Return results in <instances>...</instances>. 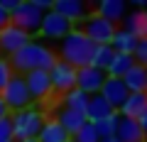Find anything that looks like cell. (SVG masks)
I'll return each instance as SVG.
<instances>
[{
    "label": "cell",
    "mask_w": 147,
    "mask_h": 142,
    "mask_svg": "<svg viewBox=\"0 0 147 142\" xmlns=\"http://www.w3.org/2000/svg\"><path fill=\"white\" fill-rule=\"evenodd\" d=\"M52 10L57 15H61L64 20H69L71 25H76L79 20H86L88 17V5L81 3V0H54Z\"/></svg>",
    "instance_id": "8fae6325"
},
{
    "label": "cell",
    "mask_w": 147,
    "mask_h": 142,
    "mask_svg": "<svg viewBox=\"0 0 147 142\" xmlns=\"http://www.w3.org/2000/svg\"><path fill=\"white\" fill-rule=\"evenodd\" d=\"M100 142H120V140H118V137H103Z\"/></svg>",
    "instance_id": "e575fe53"
},
{
    "label": "cell",
    "mask_w": 147,
    "mask_h": 142,
    "mask_svg": "<svg viewBox=\"0 0 147 142\" xmlns=\"http://www.w3.org/2000/svg\"><path fill=\"white\" fill-rule=\"evenodd\" d=\"M74 30L81 32L91 44H96V47H100V44H110L113 34H115V25H110L108 20H103V17H98V15H88L86 20L76 22Z\"/></svg>",
    "instance_id": "3957f363"
},
{
    "label": "cell",
    "mask_w": 147,
    "mask_h": 142,
    "mask_svg": "<svg viewBox=\"0 0 147 142\" xmlns=\"http://www.w3.org/2000/svg\"><path fill=\"white\" fill-rule=\"evenodd\" d=\"M57 54L52 52L44 44L30 42L27 47H22L17 54H12V71H20V74H30V71H49V69L57 64Z\"/></svg>",
    "instance_id": "6da1fadb"
},
{
    "label": "cell",
    "mask_w": 147,
    "mask_h": 142,
    "mask_svg": "<svg viewBox=\"0 0 147 142\" xmlns=\"http://www.w3.org/2000/svg\"><path fill=\"white\" fill-rule=\"evenodd\" d=\"M27 83V91H30L32 100L37 98H47L52 93V79H49V71H30V74L22 76Z\"/></svg>",
    "instance_id": "4fadbf2b"
},
{
    "label": "cell",
    "mask_w": 147,
    "mask_h": 142,
    "mask_svg": "<svg viewBox=\"0 0 147 142\" xmlns=\"http://www.w3.org/2000/svg\"><path fill=\"white\" fill-rule=\"evenodd\" d=\"M113 57H115L113 47H110V44H100V47H96V49H93V57H91V66L108 71V66H110V61H113Z\"/></svg>",
    "instance_id": "d4e9b609"
},
{
    "label": "cell",
    "mask_w": 147,
    "mask_h": 142,
    "mask_svg": "<svg viewBox=\"0 0 147 142\" xmlns=\"http://www.w3.org/2000/svg\"><path fill=\"white\" fill-rule=\"evenodd\" d=\"M69 32H74V25L69 20H64V17L57 15L54 10L44 12L42 27H39V34H42L44 39H64Z\"/></svg>",
    "instance_id": "ba28073f"
},
{
    "label": "cell",
    "mask_w": 147,
    "mask_h": 142,
    "mask_svg": "<svg viewBox=\"0 0 147 142\" xmlns=\"http://www.w3.org/2000/svg\"><path fill=\"white\" fill-rule=\"evenodd\" d=\"M10 122H12V137L15 140H37V135L42 130V113L34 110V108H27V110L12 113Z\"/></svg>",
    "instance_id": "277c9868"
},
{
    "label": "cell",
    "mask_w": 147,
    "mask_h": 142,
    "mask_svg": "<svg viewBox=\"0 0 147 142\" xmlns=\"http://www.w3.org/2000/svg\"><path fill=\"white\" fill-rule=\"evenodd\" d=\"M15 76V71H12L10 61H5V59H0V93L5 91V86L10 83V79Z\"/></svg>",
    "instance_id": "83f0119b"
},
{
    "label": "cell",
    "mask_w": 147,
    "mask_h": 142,
    "mask_svg": "<svg viewBox=\"0 0 147 142\" xmlns=\"http://www.w3.org/2000/svg\"><path fill=\"white\" fill-rule=\"evenodd\" d=\"M100 96H103L105 100H108V105L113 108V110H120L123 108V103L127 100V96H130V91L125 88V83H123V79H105V83H103V88H100Z\"/></svg>",
    "instance_id": "7c38bea8"
},
{
    "label": "cell",
    "mask_w": 147,
    "mask_h": 142,
    "mask_svg": "<svg viewBox=\"0 0 147 142\" xmlns=\"http://www.w3.org/2000/svg\"><path fill=\"white\" fill-rule=\"evenodd\" d=\"M71 142H100L98 132H96V125L93 122H86L76 135H71Z\"/></svg>",
    "instance_id": "4316f807"
},
{
    "label": "cell",
    "mask_w": 147,
    "mask_h": 142,
    "mask_svg": "<svg viewBox=\"0 0 147 142\" xmlns=\"http://www.w3.org/2000/svg\"><path fill=\"white\" fill-rule=\"evenodd\" d=\"M69 140H71V137L66 135V130H64L57 120L42 122V130L37 135V142H69Z\"/></svg>",
    "instance_id": "ffe728a7"
},
{
    "label": "cell",
    "mask_w": 147,
    "mask_h": 142,
    "mask_svg": "<svg viewBox=\"0 0 147 142\" xmlns=\"http://www.w3.org/2000/svg\"><path fill=\"white\" fill-rule=\"evenodd\" d=\"M0 142H15V137H12V122H10V115L0 120Z\"/></svg>",
    "instance_id": "f546056e"
},
{
    "label": "cell",
    "mask_w": 147,
    "mask_h": 142,
    "mask_svg": "<svg viewBox=\"0 0 147 142\" xmlns=\"http://www.w3.org/2000/svg\"><path fill=\"white\" fill-rule=\"evenodd\" d=\"M57 122L64 127V130H66V135L71 137V135H76V132H79L88 120H86L84 113H76V110H69V108H64V110H59Z\"/></svg>",
    "instance_id": "2e32d148"
},
{
    "label": "cell",
    "mask_w": 147,
    "mask_h": 142,
    "mask_svg": "<svg viewBox=\"0 0 147 142\" xmlns=\"http://www.w3.org/2000/svg\"><path fill=\"white\" fill-rule=\"evenodd\" d=\"M105 79H108V74H105L103 69H96V66H91V64L84 66V69H76V88L84 91L86 96L100 93Z\"/></svg>",
    "instance_id": "52a82bcc"
},
{
    "label": "cell",
    "mask_w": 147,
    "mask_h": 142,
    "mask_svg": "<svg viewBox=\"0 0 147 142\" xmlns=\"http://www.w3.org/2000/svg\"><path fill=\"white\" fill-rule=\"evenodd\" d=\"M125 22H127V27H125V30L130 32V34L137 39V42H140V39H147V10L130 12Z\"/></svg>",
    "instance_id": "44dd1931"
},
{
    "label": "cell",
    "mask_w": 147,
    "mask_h": 142,
    "mask_svg": "<svg viewBox=\"0 0 147 142\" xmlns=\"http://www.w3.org/2000/svg\"><path fill=\"white\" fill-rule=\"evenodd\" d=\"M137 125H140V127H142V132H145V137H147V110H145V113H142V115H140V118H137Z\"/></svg>",
    "instance_id": "d6a6232c"
},
{
    "label": "cell",
    "mask_w": 147,
    "mask_h": 142,
    "mask_svg": "<svg viewBox=\"0 0 147 142\" xmlns=\"http://www.w3.org/2000/svg\"><path fill=\"white\" fill-rule=\"evenodd\" d=\"M93 49H96V44H91L81 32L74 30L61 39V61L74 66V69H84L91 64Z\"/></svg>",
    "instance_id": "7a4b0ae2"
},
{
    "label": "cell",
    "mask_w": 147,
    "mask_h": 142,
    "mask_svg": "<svg viewBox=\"0 0 147 142\" xmlns=\"http://www.w3.org/2000/svg\"><path fill=\"white\" fill-rule=\"evenodd\" d=\"M32 42V37L27 34V32H22L20 27L15 25H7L5 30L0 32V52L3 54H17L22 47H27V44Z\"/></svg>",
    "instance_id": "30bf717a"
},
{
    "label": "cell",
    "mask_w": 147,
    "mask_h": 142,
    "mask_svg": "<svg viewBox=\"0 0 147 142\" xmlns=\"http://www.w3.org/2000/svg\"><path fill=\"white\" fill-rule=\"evenodd\" d=\"M42 17H44V12L39 10L32 0H22V3H17L15 10L10 12V25L20 27L22 32H27L32 37V34H37L39 27H42Z\"/></svg>",
    "instance_id": "5b68a950"
},
{
    "label": "cell",
    "mask_w": 147,
    "mask_h": 142,
    "mask_svg": "<svg viewBox=\"0 0 147 142\" xmlns=\"http://www.w3.org/2000/svg\"><path fill=\"white\" fill-rule=\"evenodd\" d=\"M132 66H135V57H132V54H115L105 74H108L110 79H123Z\"/></svg>",
    "instance_id": "603a6c76"
},
{
    "label": "cell",
    "mask_w": 147,
    "mask_h": 142,
    "mask_svg": "<svg viewBox=\"0 0 147 142\" xmlns=\"http://www.w3.org/2000/svg\"><path fill=\"white\" fill-rule=\"evenodd\" d=\"M115 125H118V113H113V115H108V118L96 122V132H98L100 140L103 137H115Z\"/></svg>",
    "instance_id": "484cf974"
},
{
    "label": "cell",
    "mask_w": 147,
    "mask_h": 142,
    "mask_svg": "<svg viewBox=\"0 0 147 142\" xmlns=\"http://www.w3.org/2000/svg\"><path fill=\"white\" fill-rule=\"evenodd\" d=\"M0 96H3V100H5L7 110H15V113L27 110L30 103H32V96H30V91H27V83H25L22 76H12L10 83L5 86V91H3Z\"/></svg>",
    "instance_id": "8992f818"
},
{
    "label": "cell",
    "mask_w": 147,
    "mask_h": 142,
    "mask_svg": "<svg viewBox=\"0 0 147 142\" xmlns=\"http://www.w3.org/2000/svg\"><path fill=\"white\" fill-rule=\"evenodd\" d=\"M145 110H147V93H130L120 108V115L130 118V120H137Z\"/></svg>",
    "instance_id": "ac0fdd59"
},
{
    "label": "cell",
    "mask_w": 147,
    "mask_h": 142,
    "mask_svg": "<svg viewBox=\"0 0 147 142\" xmlns=\"http://www.w3.org/2000/svg\"><path fill=\"white\" fill-rule=\"evenodd\" d=\"M98 17H103V20H108L110 25H115V22H120L123 17H125V3L123 0H103L98 5V12H96Z\"/></svg>",
    "instance_id": "d6986e66"
},
{
    "label": "cell",
    "mask_w": 147,
    "mask_h": 142,
    "mask_svg": "<svg viewBox=\"0 0 147 142\" xmlns=\"http://www.w3.org/2000/svg\"><path fill=\"white\" fill-rule=\"evenodd\" d=\"M7 25H10V12H7V10H5V7L0 5V32L5 30V27H7Z\"/></svg>",
    "instance_id": "4dcf8cb0"
},
{
    "label": "cell",
    "mask_w": 147,
    "mask_h": 142,
    "mask_svg": "<svg viewBox=\"0 0 147 142\" xmlns=\"http://www.w3.org/2000/svg\"><path fill=\"white\" fill-rule=\"evenodd\" d=\"M110 47H113V52H115V54H132V52H135V47H137V39L132 37L125 27H123V30H115L113 39H110Z\"/></svg>",
    "instance_id": "7402d4cb"
},
{
    "label": "cell",
    "mask_w": 147,
    "mask_h": 142,
    "mask_svg": "<svg viewBox=\"0 0 147 142\" xmlns=\"http://www.w3.org/2000/svg\"><path fill=\"white\" fill-rule=\"evenodd\" d=\"M113 108L108 105V100L103 98L100 93H93V96H88V105H86V120L88 122H98V120H103V118H108V115H113Z\"/></svg>",
    "instance_id": "9a60e30c"
},
{
    "label": "cell",
    "mask_w": 147,
    "mask_h": 142,
    "mask_svg": "<svg viewBox=\"0 0 147 142\" xmlns=\"http://www.w3.org/2000/svg\"><path fill=\"white\" fill-rule=\"evenodd\" d=\"M145 93H147V88H145Z\"/></svg>",
    "instance_id": "8d00e7d4"
},
{
    "label": "cell",
    "mask_w": 147,
    "mask_h": 142,
    "mask_svg": "<svg viewBox=\"0 0 147 142\" xmlns=\"http://www.w3.org/2000/svg\"><path fill=\"white\" fill-rule=\"evenodd\" d=\"M15 142H37V140H15Z\"/></svg>",
    "instance_id": "d590c367"
},
{
    "label": "cell",
    "mask_w": 147,
    "mask_h": 142,
    "mask_svg": "<svg viewBox=\"0 0 147 142\" xmlns=\"http://www.w3.org/2000/svg\"><path fill=\"white\" fill-rule=\"evenodd\" d=\"M132 57H135V64H140V66L147 69V39H140V42H137Z\"/></svg>",
    "instance_id": "f1b7e54d"
},
{
    "label": "cell",
    "mask_w": 147,
    "mask_h": 142,
    "mask_svg": "<svg viewBox=\"0 0 147 142\" xmlns=\"http://www.w3.org/2000/svg\"><path fill=\"white\" fill-rule=\"evenodd\" d=\"M123 83H125V88L130 91V93H145V88H147V69L140 66V64H135V66L123 76Z\"/></svg>",
    "instance_id": "e0dca14e"
},
{
    "label": "cell",
    "mask_w": 147,
    "mask_h": 142,
    "mask_svg": "<svg viewBox=\"0 0 147 142\" xmlns=\"http://www.w3.org/2000/svg\"><path fill=\"white\" fill-rule=\"evenodd\" d=\"M7 115H10V110H7L5 100H3V96H0V120H3V118H7Z\"/></svg>",
    "instance_id": "836d02e7"
},
{
    "label": "cell",
    "mask_w": 147,
    "mask_h": 142,
    "mask_svg": "<svg viewBox=\"0 0 147 142\" xmlns=\"http://www.w3.org/2000/svg\"><path fill=\"white\" fill-rule=\"evenodd\" d=\"M69 142H71V140H69Z\"/></svg>",
    "instance_id": "74e56055"
},
{
    "label": "cell",
    "mask_w": 147,
    "mask_h": 142,
    "mask_svg": "<svg viewBox=\"0 0 147 142\" xmlns=\"http://www.w3.org/2000/svg\"><path fill=\"white\" fill-rule=\"evenodd\" d=\"M17 3H20V0H0V5L5 7L7 12H12V10H15V7H17Z\"/></svg>",
    "instance_id": "1f68e13d"
},
{
    "label": "cell",
    "mask_w": 147,
    "mask_h": 142,
    "mask_svg": "<svg viewBox=\"0 0 147 142\" xmlns=\"http://www.w3.org/2000/svg\"><path fill=\"white\" fill-rule=\"evenodd\" d=\"M115 137L120 142H145V132L137 125V120L130 118H123L118 113V125H115Z\"/></svg>",
    "instance_id": "5bb4252c"
},
{
    "label": "cell",
    "mask_w": 147,
    "mask_h": 142,
    "mask_svg": "<svg viewBox=\"0 0 147 142\" xmlns=\"http://www.w3.org/2000/svg\"><path fill=\"white\" fill-rule=\"evenodd\" d=\"M86 105H88V96L79 88H71L64 93V108L69 110H76V113H86Z\"/></svg>",
    "instance_id": "cb8c5ba5"
},
{
    "label": "cell",
    "mask_w": 147,
    "mask_h": 142,
    "mask_svg": "<svg viewBox=\"0 0 147 142\" xmlns=\"http://www.w3.org/2000/svg\"><path fill=\"white\" fill-rule=\"evenodd\" d=\"M49 79H52V91H59V93H66V91L76 88V69L64 64L59 59L52 69H49Z\"/></svg>",
    "instance_id": "9c48e42d"
}]
</instances>
